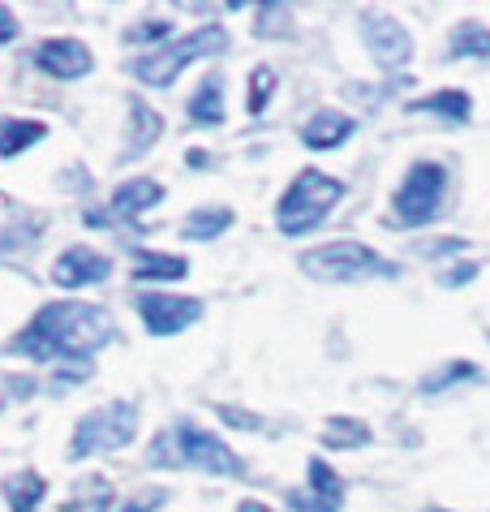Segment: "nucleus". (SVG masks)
<instances>
[{
    "label": "nucleus",
    "instance_id": "nucleus-1",
    "mask_svg": "<svg viewBox=\"0 0 490 512\" xmlns=\"http://www.w3.org/2000/svg\"><path fill=\"white\" fill-rule=\"evenodd\" d=\"M112 340V319L108 310L86 306V302H52L26 323V332L13 340V353H26L35 362H69L74 371L91 375L95 349H104Z\"/></svg>",
    "mask_w": 490,
    "mask_h": 512
},
{
    "label": "nucleus",
    "instance_id": "nucleus-2",
    "mask_svg": "<svg viewBox=\"0 0 490 512\" xmlns=\"http://www.w3.org/2000/svg\"><path fill=\"white\" fill-rule=\"evenodd\" d=\"M151 465H164V469H207V474H241V457L224 444L220 435H207L198 431L194 422H181L172 431H160L151 444Z\"/></svg>",
    "mask_w": 490,
    "mask_h": 512
},
{
    "label": "nucleus",
    "instance_id": "nucleus-3",
    "mask_svg": "<svg viewBox=\"0 0 490 512\" xmlns=\"http://www.w3.org/2000/svg\"><path fill=\"white\" fill-rule=\"evenodd\" d=\"M228 31L220 22H207L203 31H194V35H185L177 39V44H168V48H155L151 56H138L134 61V78L138 82H147V87H168V82H177V74L190 61H198V56H220L228 52Z\"/></svg>",
    "mask_w": 490,
    "mask_h": 512
},
{
    "label": "nucleus",
    "instance_id": "nucleus-4",
    "mask_svg": "<svg viewBox=\"0 0 490 512\" xmlns=\"http://www.w3.org/2000/svg\"><path fill=\"white\" fill-rule=\"evenodd\" d=\"M340 194H344V186L336 177L319 173V168H306V173L288 186V194L280 198V211H276L280 233L297 237V233L319 229V224L327 220V211L340 203Z\"/></svg>",
    "mask_w": 490,
    "mask_h": 512
},
{
    "label": "nucleus",
    "instance_id": "nucleus-5",
    "mask_svg": "<svg viewBox=\"0 0 490 512\" xmlns=\"http://www.w3.org/2000/svg\"><path fill=\"white\" fill-rule=\"evenodd\" d=\"M301 272L314 280H370V276H396V267L374 254L362 241H327L301 254Z\"/></svg>",
    "mask_w": 490,
    "mask_h": 512
},
{
    "label": "nucleus",
    "instance_id": "nucleus-6",
    "mask_svg": "<svg viewBox=\"0 0 490 512\" xmlns=\"http://www.w3.org/2000/svg\"><path fill=\"white\" fill-rule=\"evenodd\" d=\"M134 431H138V409L129 401H108V405H99V409H91V414L78 418L69 452H74V457L117 452V448H125L129 439H134Z\"/></svg>",
    "mask_w": 490,
    "mask_h": 512
},
{
    "label": "nucleus",
    "instance_id": "nucleus-7",
    "mask_svg": "<svg viewBox=\"0 0 490 512\" xmlns=\"http://www.w3.org/2000/svg\"><path fill=\"white\" fill-rule=\"evenodd\" d=\"M443 186H448V173L439 164H430V160L413 164L405 186L396 194V216L405 224H426L443 203Z\"/></svg>",
    "mask_w": 490,
    "mask_h": 512
},
{
    "label": "nucleus",
    "instance_id": "nucleus-8",
    "mask_svg": "<svg viewBox=\"0 0 490 512\" xmlns=\"http://www.w3.org/2000/svg\"><path fill=\"white\" fill-rule=\"evenodd\" d=\"M138 310L155 336H177L181 327H190L203 315V302L198 297H168V293H142Z\"/></svg>",
    "mask_w": 490,
    "mask_h": 512
},
{
    "label": "nucleus",
    "instance_id": "nucleus-9",
    "mask_svg": "<svg viewBox=\"0 0 490 512\" xmlns=\"http://www.w3.org/2000/svg\"><path fill=\"white\" fill-rule=\"evenodd\" d=\"M362 35H366V44L374 52V61H379L383 69H396L413 56V39L396 18H366Z\"/></svg>",
    "mask_w": 490,
    "mask_h": 512
},
{
    "label": "nucleus",
    "instance_id": "nucleus-10",
    "mask_svg": "<svg viewBox=\"0 0 490 512\" xmlns=\"http://www.w3.org/2000/svg\"><path fill=\"white\" fill-rule=\"evenodd\" d=\"M35 65L52 78H82V74H91L95 56L78 39H48V44L35 48Z\"/></svg>",
    "mask_w": 490,
    "mask_h": 512
},
{
    "label": "nucleus",
    "instance_id": "nucleus-11",
    "mask_svg": "<svg viewBox=\"0 0 490 512\" xmlns=\"http://www.w3.org/2000/svg\"><path fill=\"white\" fill-rule=\"evenodd\" d=\"M108 276H112L108 254H95L86 246L65 250L61 259H56V267H52V280L61 284V289H82V284H95V280H108Z\"/></svg>",
    "mask_w": 490,
    "mask_h": 512
},
{
    "label": "nucleus",
    "instance_id": "nucleus-12",
    "mask_svg": "<svg viewBox=\"0 0 490 512\" xmlns=\"http://www.w3.org/2000/svg\"><path fill=\"white\" fill-rule=\"evenodd\" d=\"M310 491L306 495H293V512H340V500H344V482L336 478V469L327 461L310 457Z\"/></svg>",
    "mask_w": 490,
    "mask_h": 512
},
{
    "label": "nucleus",
    "instance_id": "nucleus-13",
    "mask_svg": "<svg viewBox=\"0 0 490 512\" xmlns=\"http://www.w3.org/2000/svg\"><path fill=\"white\" fill-rule=\"evenodd\" d=\"M349 134H353V117H344V112H336V108L314 112V117L301 125V142H306L310 151H331V147H340Z\"/></svg>",
    "mask_w": 490,
    "mask_h": 512
},
{
    "label": "nucleus",
    "instance_id": "nucleus-14",
    "mask_svg": "<svg viewBox=\"0 0 490 512\" xmlns=\"http://www.w3.org/2000/svg\"><path fill=\"white\" fill-rule=\"evenodd\" d=\"M164 198V186L151 177H138V181H125L112 194V220H138L147 207H155Z\"/></svg>",
    "mask_w": 490,
    "mask_h": 512
},
{
    "label": "nucleus",
    "instance_id": "nucleus-15",
    "mask_svg": "<svg viewBox=\"0 0 490 512\" xmlns=\"http://www.w3.org/2000/svg\"><path fill=\"white\" fill-rule=\"evenodd\" d=\"M190 272V263L181 254H155V250H138L134 254V276L138 280H181Z\"/></svg>",
    "mask_w": 490,
    "mask_h": 512
},
{
    "label": "nucleus",
    "instance_id": "nucleus-16",
    "mask_svg": "<svg viewBox=\"0 0 490 512\" xmlns=\"http://www.w3.org/2000/svg\"><path fill=\"white\" fill-rule=\"evenodd\" d=\"M190 121L194 125H224V91H220V78H203V87L194 91L190 99Z\"/></svg>",
    "mask_w": 490,
    "mask_h": 512
},
{
    "label": "nucleus",
    "instance_id": "nucleus-17",
    "mask_svg": "<svg viewBox=\"0 0 490 512\" xmlns=\"http://www.w3.org/2000/svg\"><path fill=\"white\" fill-rule=\"evenodd\" d=\"M112 508V482L108 478H82L78 491L61 504V512H108Z\"/></svg>",
    "mask_w": 490,
    "mask_h": 512
},
{
    "label": "nucleus",
    "instance_id": "nucleus-18",
    "mask_svg": "<svg viewBox=\"0 0 490 512\" xmlns=\"http://www.w3.org/2000/svg\"><path fill=\"white\" fill-rule=\"evenodd\" d=\"M43 491H48V482H43L39 474H31V469L5 478V500H9L13 512H35L39 500H43Z\"/></svg>",
    "mask_w": 490,
    "mask_h": 512
},
{
    "label": "nucleus",
    "instance_id": "nucleus-19",
    "mask_svg": "<svg viewBox=\"0 0 490 512\" xmlns=\"http://www.w3.org/2000/svg\"><path fill=\"white\" fill-rule=\"evenodd\" d=\"M224 229H233V211H228V207H211V211H194V216H185L181 237L211 241V237H220Z\"/></svg>",
    "mask_w": 490,
    "mask_h": 512
},
{
    "label": "nucleus",
    "instance_id": "nucleus-20",
    "mask_svg": "<svg viewBox=\"0 0 490 512\" xmlns=\"http://www.w3.org/2000/svg\"><path fill=\"white\" fill-rule=\"evenodd\" d=\"M43 134V121H0V155L5 160H13L18 151H26L31 142H39Z\"/></svg>",
    "mask_w": 490,
    "mask_h": 512
},
{
    "label": "nucleus",
    "instance_id": "nucleus-21",
    "mask_svg": "<svg viewBox=\"0 0 490 512\" xmlns=\"http://www.w3.org/2000/svg\"><path fill=\"white\" fill-rule=\"evenodd\" d=\"M413 112H439V117H448V121H465L469 117V95L465 91H439V95L417 99Z\"/></svg>",
    "mask_w": 490,
    "mask_h": 512
},
{
    "label": "nucleus",
    "instance_id": "nucleus-22",
    "mask_svg": "<svg viewBox=\"0 0 490 512\" xmlns=\"http://www.w3.org/2000/svg\"><path fill=\"white\" fill-rule=\"evenodd\" d=\"M452 56H490V31L482 22H460L452 31Z\"/></svg>",
    "mask_w": 490,
    "mask_h": 512
},
{
    "label": "nucleus",
    "instance_id": "nucleus-23",
    "mask_svg": "<svg viewBox=\"0 0 490 512\" xmlns=\"http://www.w3.org/2000/svg\"><path fill=\"white\" fill-rule=\"evenodd\" d=\"M323 439H327L331 448H362V444H370V426L366 422H353V418H331Z\"/></svg>",
    "mask_w": 490,
    "mask_h": 512
},
{
    "label": "nucleus",
    "instance_id": "nucleus-24",
    "mask_svg": "<svg viewBox=\"0 0 490 512\" xmlns=\"http://www.w3.org/2000/svg\"><path fill=\"white\" fill-rule=\"evenodd\" d=\"M129 112H134V138H129V151H142V147H151L155 142V134H160V112H151L142 99H134L129 104Z\"/></svg>",
    "mask_w": 490,
    "mask_h": 512
},
{
    "label": "nucleus",
    "instance_id": "nucleus-25",
    "mask_svg": "<svg viewBox=\"0 0 490 512\" xmlns=\"http://www.w3.org/2000/svg\"><path fill=\"white\" fill-rule=\"evenodd\" d=\"M271 87H276V74H271L267 65H258L254 78H250V112H254V117L263 112V104L271 99Z\"/></svg>",
    "mask_w": 490,
    "mask_h": 512
},
{
    "label": "nucleus",
    "instance_id": "nucleus-26",
    "mask_svg": "<svg viewBox=\"0 0 490 512\" xmlns=\"http://www.w3.org/2000/svg\"><path fill=\"white\" fill-rule=\"evenodd\" d=\"M168 35H172V22H160V18H147L125 31L129 44H155V39H168Z\"/></svg>",
    "mask_w": 490,
    "mask_h": 512
},
{
    "label": "nucleus",
    "instance_id": "nucleus-27",
    "mask_svg": "<svg viewBox=\"0 0 490 512\" xmlns=\"http://www.w3.org/2000/svg\"><path fill=\"white\" fill-rule=\"evenodd\" d=\"M469 375H473V366H469V362H452L448 371L426 375V379H422V388H426V392H439V388H448V383H456V379H469Z\"/></svg>",
    "mask_w": 490,
    "mask_h": 512
},
{
    "label": "nucleus",
    "instance_id": "nucleus-28",
    "mask_svg": "<svg viewBox=\"0 0 490 512\" xmlns=\"http://www.w3.org/2000/svg\"><path fill=\"white\" fill-rule=\"evenodd\" d=\"M160 504H164V491H160V487H147V491H138L121 512H155Z\"/></svg>",
    "mask_w": 490,
    "mask_h": 512
},
{
    "label": "nucleus",
    "instance_id": "nucleus-29",
    "mask_svg": "<svg viewBox=\"0 0 490 512\" xmlns=\"http://www.w3.org/2000/svg\"><path fill=\"white\" fill-rule=\"evenodd\" d=\"M13 35H18V22H13V13H9L5 5H0V44H9Z\"/></svg>",
    "mask_w": 490,
    "mask_h": 512
},
{
    "label": "nucleus",
    "instance_id": "nucleus-30",
    "mask_svg": "<svg viewBox=\"0 0 490 512\" xmlns=\"http://www.w3.org/2000/svg\"><path fill=\"white\" fill-rule=\"evenodd\" d=\"M469 276H473V267H460V272H448L443 280H448V284H460V280H469Z\"/></svg>",
    "mask_w": 490,
    "mask_h": 512
},
{
    "label": "nucleus",
    "instance_id": "nucleus-31",
    "mask_svg": "<svg viewBox=\"0 0 490 512\" xmlns=\"http://www.w3.org/2000/svg\"><path fill=\"white\" fill-rule=\"evenodd\" d=\"M237 512H271V508H267V504H258V500H241Z\"/></svg>",
    "mask_w": 490,
    "mask_h": 512
},
{
    "label": "nucleus",
    "instance_id": "nucleus-32",
    "mask_svg": "<svg viewBox=\"0 0 490 512\" xmlns=\"http://www.w3.org/2000/svg\"><path fill=\"white\" fill-rule=\"evenodd\" d=\"M430 512H435V508H430Z\"/></svg>",
    "mask_w": 490,
    "mask_h": 512
}]
</instances>
